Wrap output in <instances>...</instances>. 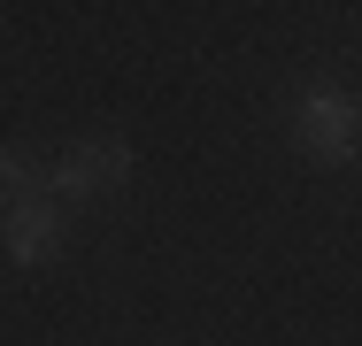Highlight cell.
Wrapping results in <instances>:
<instances>
[{"instance_id": "cell-1", "label": "cell", "mask_w": 362, "mask_h": 346, "mask_svg": "<svg viewBox=\"0 0 362 346\" xmlns=\"http://www.w3.org/2000/svg\"><path fill=\"white\" fill-rule=\"evenodd\" d=\"M124 169H132V146H124V138H85L47 185H62V193H100V185H116Z\"/></svg>"}, {"instance_id": "cell-2", "label": "cell", "mask_w": 362, "mask_h": 346, "mask_svg": "<svg viewBox=\"0 0 362 346\" xmlns=\"http://www.w3.org/2000/svg\"><path fill=\"white\" fill-rule=\"evenodd\" d=\"M300 146L324 154V162H339L355 146V100H308L300 108Z\"/></svg>"}, {"instance_id": "cell-3", "label": "cell", "mask_w": 362, "mask_h": 346, "mask_svg": "<svg viewBox=\"0 0 362 346\" xmlns=\"http://www.w3.org/2000/svg\"><path fill=\"white\" fill-rule=\"evenodd\" d=\"M8 246H16V262H39L47 246H54V208L47 201H23L8 215Z\"/></svg>"}, {"instance_id": "cell-4", "label": "cell", "mask_w": 362, "mask_h": 346, "mask_svg": "<svg viewBox=\"0 0 362 346\" xmlns=\"http://www.w3.org/2000/svg\"><path fill=\"white\" fill-rule=\"evenodd\" d=\"M0 193H8V208H23V201H39V193H47V177H39L31 162H16V154H0Z\"/></svg>"}]
</instances>
